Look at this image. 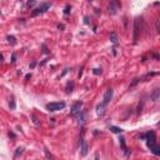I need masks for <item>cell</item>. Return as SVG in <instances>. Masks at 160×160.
Instances as JSON below:
<instances>
[{
	"label": "cell",
	"mask_w": 160,
	"mask_h": 160,
	"mask_svg": "<svg viewBox=\"0 0 160 160\" xmlns=\"http://www.w3.org/2000/svg\"><path fill=\"white\" fill-rule=\"evenodd\" d=\"M150 150L153 151V153H154L155 155H160V148L157 145V144H154L153 146H150Z\"/></svg>",
	"instance_id": "8"
},
{
	"label": "cell",
	"mask_w": 160,
	"mask_h": 160,
	"mask_svg": "<svg viewBox=\"0 0 160 160\" xmlns=\"http://www.w3.org/2000/svg\"><path fill=\"white\" fill-rule=\"evenodd\" d=\"M84 20H85V24H89V18H88V16L84 18Z\"/></svg>",
	"instance_id": "18"
},
{
	"label": "cell",
	"mask_w": 160,
	"mask_h": 160,
	"mask_svg": "<svg viewBox=\"0 0 160 160\" xmlns=\"http://www.w3.org/2000/svg\"><path fill=\"white\" fill-rule=\"evenodd\" d=\"M81 106H83V101H77L75 104L73 105V108H71V111L70 114L71 115H78V114L80 113V110H81Z\"/></svg>",
	"instance_id": "4"
},
{
	"label": "cell",
	"mask_w": 160,
	"mask_h": 160,
	"mask_svg": "<svg viewBox=\"0 0 160 160\" xmlns=\"http://www.w3.org/2000/svg\"><path fill=\"white\" fill-rule=\"evenodd\" d=\"M70 10H71V6H70V5H66L65 10H64V14H65V15H68V14L70 13Z\"/></svg>",
	"instance_id": "14"
},
{
	"label": "cell",
	"mask_w": 160,
	"mask_h": 160,
	"mask_svg": "<svg viewBox=\"0 0 160 160\" xmlns=\"http://www.w3.org/2000/svg\"><path fill=\"white\" fill-rule=\"evenodd\" d=\"M8 41H9L11 45H15V44H16V39H15L14 36H11V35L8 36Z\"/></svg>",
	"instance_id": "12"
},
{
	"label": "cell",
	"mask_w": 160,
	"mask_h": 160,
	"mask_svg": "<svg viewBox=\"0 0 160 160\" xmlns=\"http://www.w3.org/2000/svg\"><path fill=\"white\" fill-rule=\"evenodd\" d=\"M3 60H4V58H3V55L0 54V62H3Z\"/></svg>",
	"instance_id": "22"
},
{
	"label": "cell",
	"mask_w": 160,
	"mask_h": 160,
	"mask_svg": "<svg viewBox=\"0 0 160 160\" xmlns=\"http://www.w3.org/2000/svg\"><path fill=\"white\" fill-rule=\"evenodd\" d=\"M43 49H44V53H45V54H46V53H48V50H46V46H45V45H43Z\"/></svg>",
	"instance_id": "20"
},
{
	"label": "cell",
	"mask_w": 160,
	"mask_h": 160,
	"mask_svg": "<svg viewBox=\"0 0 160 160\" xmlns=\"http://www.w3.org/2000/svg\"><path fill=\"white\" fill-rule=\"evenodd\" d=\"M120 145H121V148H123V150L128 154V149H126V145H125V139L124 138H120Z\"/></svg>",
	"instance_id": "11"
},
{
	"label": "cell",
	"mask_w": 160,
	"mask_h": 160,
	"mask_svg": "<svg viewBox=\"0 0 160 160\" xmlns=\"http://www.w3.org/2000/svg\"><path fill=\"white\" fill-rule=\"evenodd\" d=\"M120 8V3H118V1H111L110 3V5H109V13L110 14H115L116 13V10Z\"/></svg>",
	"instance_id": "5"
},
{
	"label": "cell",
	"mask_w": 160,
	"mask_h": 160,
	"mask_svg": "<svg viewBox=\"0 0 160 160\" xmlns=\"http://www.w3.org/2000/svg\"><path fill=\"white\" fill-rule=\"evenodd\" d=\"M110 39H111V41L114 44H116L118 43V38H116V34H114V33H111L110 34Z\"/></svg>",
	"instance_id": "13"
},
{
	"label": "cell",
	"mask_w": 160,
	"mask_h": 160,
	"mask_svg": "<svg viewBox=\"0 0 160 160\" xmlns=\"http://www.w3.org/2000/svg\"><path fill=\"white\" fill-rule=\"evenodd\" d=\"M58 28H59V29H64V25H63V24H59Z\"/></svg>",
	"instance_id": "21"
},
{
	"label": "cell",
	"mask_w": 160,
	"mask_h": 160,
	"mask_svg": "<svg viewBox=\"0 0 160 160\" xmlns=\"http://www.w3.org/2000/svg\"><path fill=\"white\" fill-rule=\"evenodd\" d=\"M21 153H23V148H19L18 151H16V154H15V157H18V155H19V154H21Z\"/></svg>",
	"instance_id": "15"
},
{
	"label": "cell",
	"mask_w": 160,
	"mask_h": 160,
	"mask_svg": "<svg viewBox=\"0 0 160 160\" xmlns=\"http://www.w3.org/2000/svg\"><path fill=\"white\" fill-rule=\"evenodd\" d=\"M101 73V69H94V74L95 75H98V74H100Z\"/></svg>",
	"instance_id": "16"
},
{
	"label": "cell",
	"mask_w": 160,
	"mask_h": 160,
	"mask_svg": "<svg viewBox=\"0 0 160 160\" xmlns=\"http://www.w3.org/2000/svg\"><path fill=\"white\" fill-rule=\"evenodd\" d=\"M110 130L113 133H116V134H121V133H123V129L116 128V126H110Z\"/></svg>",
	"instance_id": "10"
},
{
	"label": "cell",
	"mask_w": 160,
	"mask_h": 160,
	"mask_svg": "<svg viewBox=\"0 0 160 160\" xmlns=\"http://www.w3.org/2000/svg\"><path fill=\"white\" fill-rule=\"evenodd\" d=\"M104 110H105V106H103L101 104H99V105H98V108H96V113H98V115H103V114H104Z\"/></svg>",
	"instance_id": "9"
},
{
	"label": "cell",
	"mask_w": 160,
	"mask_h": 160,
	"mask_svg": "<svg viewBox=\"0 0 160 160\" xmlns=\"http://www.w3.org/2000/svg\"><path fill=\"white\" fill-rule=\"evenodd\" d=\"M65 108V103L63 101H58V103H49V104L46 105V109L49 110V111L54 113V111H58V110H62Z\"/></svg>",
	"instance_id": "1"
},
{
	"label": "cell",
	"mask_w": 160,
	"mask_h": 160,
	"mask_svg": "<svg viewBox=\"0 0 160 160\" xmlns=\"http://www.w3.org/2000/svg\"><path fill=\"white\" fill-rule=\"evenodd\" d=\"M50 6H51V4H49V3L41 4L39 8H36V9L33 11V15H34V16H36V15H39V14H43V13H45V11H46L48 9H50Z\"/></svg>",
	"instance_id": "2"
},
{
	"label": "cell",
	"mask_w": 160,
	"mask_h": 160,
	"mask_svg": "<svg viewBox=\"0 0 160 160\" xmlns=\"http://www.w3.org/2000/svg\"><path fill=\"white\" fill-rule=\"evenodd\" d=\"M35 65H36V63H35V62H33L31 64H30V68H31V69H33V68L35 66Z\"/></svg>",
	"instance_id": "19"
},
{
	"label": "cell",
	"mask_w": 160,
	"mask_h": 160,
	"mask_svg": "<svg viewBox=\"0 0 160 160\" xmlns=\"http://www.w3.org/2000/svg\"><path fill=\"white\" fill-rule=\"evenodd\" d=\"M95 160H99V159H98V158H95Z\"/></svg>",
	"instance_id": "23"
},
{
	"label": "cell",
	"mask_w": 160,
	"mask_h": 160,
	"mask_svg": "<svg viewBox=\"0 0 160 160\" xmlns=\"http://www.w3.org/2000/svg\"><path fill=\"white\" fill-rule=\"evenodd\" d=\"M15 59H16V55H15V54H13V58H11V62H13V63H15Z\"/></svg>",
	"instance_id": "17"
},
{
	"label": "cell",
	"mask_w": 160,
	"mask_h": 160,
	"mask_svg": "<svg viewBox=\"0 0 160 160\" xmlns=\"http://www.w3.org/2000/svg\"><path fill=\"white\" fill-rule=\"evenodd\" d=\"M80 150H81V155L85 157L88 154V150H89V146H88V143L84 139H81V143H80Z\"/></svg>",
	"instance_id": "6"
},
{
	"label": "cell",
	"mask_w": 160,
	"mask_h": 160,
	"mask_svg": "<svg viewBox=\"0 0 160 160\" xmlns=\"http://www.w3.org/2000/svg\"><path fill=\"white\" fill-rule=\"evenodd\" d=\"M139 19L135 20V25H134V29H135V33H134V41L138 40V33H139Z\"/></svg>",
	"instance_id": "7"
},
{
	"label": "cell",
	"mask_w": 160,
	"mask_h": 160,
	"mask_svg": "<svg viewBox=\"0 0 160 160\" xmlns=\"http://www.w3.org/2000/svg\"><path fill=\"white\" fill-rule=\"evenodd\" d=\"M113 93H114V90L110 88V89L106 90V93L104 94V99H103V101H101V105L103 106H108V104L110 103V100H111V98H113Z\"/></svg>",
	"instance_id": "3"
}]
</instances>
